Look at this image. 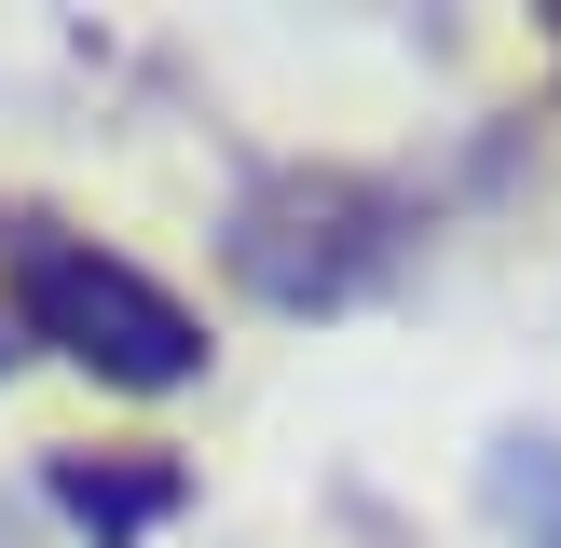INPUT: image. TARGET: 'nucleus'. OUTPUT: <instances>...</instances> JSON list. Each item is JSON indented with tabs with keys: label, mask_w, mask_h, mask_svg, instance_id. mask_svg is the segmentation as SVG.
Wrapping results in <instances>:
<instances>
[{
	"label": "nucleus",
	"mask_w": 561,
	"mask_h": 548,
	"mask_svg": "<svg viewBox=\"0 0 561 548\" xmlns=\"http://www.w3.org/2000/svg\"><path fill=\"white\" fill-rule=\"evenodd\" d=\"M507 507L535 521V548H561V453H548V438H520V453H507Z\"/></svg>",
	"instance_id": "obj_3"
},
{
	"label": "nucleus",
	"mask_w": 561,
	"mask_h": 548,
	"mask_svg": "<svg viewBox=\"0 0 561 548\" xmlns=\"http://www.w3.org/2000/svg\"><path fill=\"white\" fill-rule=\"evenodd\" d=\"M0 288H14V329H27V343H55L69 370L124 384V398H179V384L206 370L192 301L151 288L137 261H110L96 233H42V219H27V233L0 247Z\"/></svg>",
	"instance_id": "obj_1"
},
{
	"label": "nucleus",
	"mask_w": 561,
	"mask_h": 548,
	"mask_svg": "<svg viewBox=\"0 0 561 548\" xmlns=\"http://www.w3.org/2000/svg\"><path fill=\"white\" fill-rule=\"evenodd\" d=\"M55 507L82 535H137V521L179 507V466H55Z\"/></svg>",
	"instance_id": "obj_2"
},
{
	"label": "nucleus",
	"mask_w": 561,
	"mask_h": 548,
	"mask_svg": "<svg viewBox=\"0 0 561 548\" xmlns=\"http://www.w3.org/2000/svg\"><path fill=\"white\" fill-rule=\"evenodd\" d=\"M0 370H14V343H0Z\"/></svg>",
	"instance_id": "obj_4"
}]
</instances>
